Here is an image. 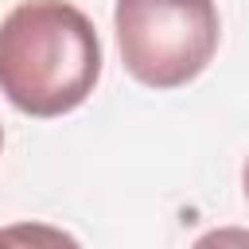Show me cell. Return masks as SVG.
I'll use <instances>...</instances> for the list:
<instances>
[{"label":"cell","mask_w":249,"mask_h":249,"mask_svg":"<svg viewBox=\"0 0 249 249\" xmlns=\"http://www.w3.org/2000/svg\"><path fill=\"white\" fill-rule=\"evenodd\" d=\"M101 78V39L66 0H23L0 23V93L31 117L78 109Z\"/></svg>","instance_id":"obj_1"},{"label":"cell","mask_w":249,"mask_h":249,"mask_svg":"<svg viewBox=\"0 0 249 249\" xmlns=\"http://www.w3.org/2000/svg\"><path fill=\"white\" fill-rule=\"evenodd\" d=\"M113 27L124 70L152 89L198 78L222 35L214 0H117Z\"/></svg>","instance_id":"obj_2"},{"label":"cell","mask_w":249,"mask_h":249,"mask_svg":"<svg viewBox=\"0 0 249 249\" xmlns=\"http://www.w3.org/2000/svg\"><path fill=\"white\" fill-rule=\"evenodd\" d=\"M0 249H82V245L58 226L12 222V226H0Z\"/></svg>","instance_id":"obj_3"},{"label":"cell","mask_w":249,"mask_h":249,"mask_svg":"<svg viewBox=\"0 0 249 249\" xmlns=\"http://www.w3.org/2000/svg\"><path fill=\"white\" fill-rule=\"evenodd\" d=\"M191 249H249V230H241V226H222V230L202 233Z\"/></svg>","instance_id":"obj_4"},{"label":"cell","mask_w":249,"mask_h":249,"mask_svg":"<svg viewBox=\"0 0 249 249\" xmlns=\"http://www.w3.org/2000/svg\"><path fill=\"white\" fill-rule=\"evenodd\" d=\"M241 183H245V198H249V160H245V175H241Z\"/></svg>","instance_id":"obj_5"},{"label":"cell","mask_w":249,"mask_h":249,"mask_svg":"<svg viewBox=\"0 0 249 249\" xmlns=\"http://www.w3.org/2000/svg\"><path fill=\"white\" fill-rule=\"evenodd\" d=\"M0 144H4V132H0Z\"/></svg>","instance_id":"obj_6"}]
</instances>
